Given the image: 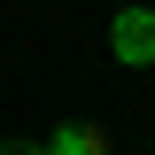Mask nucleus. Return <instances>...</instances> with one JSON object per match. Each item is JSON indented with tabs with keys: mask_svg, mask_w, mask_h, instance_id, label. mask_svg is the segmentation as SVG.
Masks as SVG:
<instances>
[{
	"mask_svg": "<svg viewBox=\"0 0 155 155\" xmlns=\"http://www.w3.org/2000/svg\"><path fill=\"white\" fill-rule=\"evenodd\" d=\"M109 54L132 62V70H140V62H155V8H124V16L109 23Z\"/></svg>",
	"mask_w": 155,
	"mask_h": 155,
	"instance_id": "obj_1",
	"label": "nucleus"
},
{
	"mask_svg": "<svg viewBox=\"0 0 155 155\" xmlns=\"http://www.w3.org/2000/svg\"><path fill=\"white\" fill-rule=\"evenodd\" d=\"M47 155H109V132H93V124H62V132L47 140Z\"/></svg>",
	"mask_w": 155,
	"mask_h": 155,
	"instance_id": "obj_2",
	"label": "nucleus"
},
{
	"mask_svg": "<svg viewBox=\"0 0 155 155\" xmlns=\"http://www.w3.org/2000/svg\"><path fill=\"white\" fill-rule=\"evenodd\" d=\"M0 155H47V147H31V140H0Z\"/></svg>",
	"mask_w": 155,
	"mask_h": 155,
	"instance_id": "obj_3",
	"label": "nucleus"
}]
</instances>
